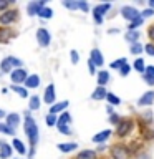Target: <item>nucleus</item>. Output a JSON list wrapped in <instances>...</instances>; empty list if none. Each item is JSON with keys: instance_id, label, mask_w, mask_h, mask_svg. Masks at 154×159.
<instances>
[{"instance_id": "20e7f679", "label": "nucleus", "mask_w": 154, "mask_h": 159, "mask_svg": "<svg viewBox=\"0 0 154 159\" xmlns=\"http://www.w3.org/2000/svg\"><path fill=\"white\" fill-rule=\"evenodd\" d=\"M17 10H7V12H3L2 15H0V23L2 25H8L17 20Z\"/></svg>"}, {"instance_id": "cd10ccee", "label": "nucleus", "mask_w": 154, "mask_h": 159, "mask_svg": "<svg viewBox=\"0 0 154 159\" xmlns=\"http://www.w3.org/2000/svg\"><path fill=\"white\" fill-rule=\"evenodd\" d=\"M38 106H40L38 96H32V99H30V108H32V109H38Z\"/></svg>"}, {"instance_id": "8fccbe9b", "label": "nucleus", "mask_w": 154, "mask_h": 159, "mask_svg": "<svg viewBox=\"0 0 154 159\" xmlns=\"http://www.w3.org/2000/svg\"><path fill=\"white\" fill-rule=\"evenodd\" d=\"M7 2H0V10H5V8H7Z\"/></svg>"}, {"instance_id": "09e8293b", "label": "nucleus", "mask_w": 154, "mask_h": 159, "mask_svg": "<svg viewBox=\"0 0 154 159\" xmlns=\"http://www.w3.org/2000/svg\"><path fill=\"white\" fill-rule=\"evenodd\" d=\"M119 121V116H118V114H113V116H111V123H118Z\"/></svg>"}, {"instance_id": "4be33fe9", "label": "nucleus", "mask_w": 154, "mask_h": 159, "mask_svg": "<svg viewBox=\"0 0 154 159\" xmlns=\"http://www.w3.org/2000/svg\"><path fill=\"white\" fill-rule=\"evenodd\" d=\"M10 154H12V149H10L8 144H2V148H0V157L2 159H7L10 157Z\"/></svg>"}, {"instance_id": "f3484780", "label": "nucleus", "mask_w": 154, "mask_h": 159, "mask_svg": "<svg viewBox=\"0 0 154 159\" xmlns=\"http://www.w3.org/2000/svg\"><path fill=\"white\" fill-rule=\"evenodd\" d=\"M109 136H111V131H109V129H104V131H101L99 134H96V136H93V141L94 143H103L104 139H108Z\"/></svg>"}, {"instance_id": "37998d69", "label": "nucleus", "mask_w": 154, "mask_h": 159, "mask_svg": "<svg viewBox=\"0 0 154 159\" xmlns=\"http://www.w3.org/2000/svg\"><path fill=\"white\" fill-rule=\"evenodd\" d=\"M144 80L147 84H154V76H144Z\"/></svg>"}, {"instance_id": "e433bc0d", "label": "nucleus", "mask_w": 154, "mask_h": 159, "mask_svg": "<svg viewBox=\"0 0 154 159\" xmlns=\"http://www.w3.org/2000/svg\"><path fill=\"white\" fill-rule=\"evenodd\" d=\"M63 5H65L66 8H71V10L78 8V2H63Z\"/></svg>"}, {"instance_id": "473e14b6", "label": "nucleus", "mask_w": 154, "mask_h": 159, "mask_svg": "<svg viewBox=\"0 0 154 159\" xmlns=\"http://www.w3.org/2000/svg\"><path fill=\"white\" fill-rule=\"evenodd\" d=\"M141 23H143V18H141V17L136 18V20H133L131 25H129V30H136V27H139Z\"/></svg>"}, {"instance_id": "1a4fd4ad", "label": "nucleus", "mask_w": 154, "mask_h": 159, "mask_svg": "<svg viewBox=\"0 0 154 159\" xmlns=\"http://www.w3.org/2000/svg\"><path fill=\"white\" fill-rule=\"evenodd\" d=\"M45 0H42V2H30L28 3V13L30 15H37L40 10H42L43 7H45Z\"/></svg>"}, {"instance_id": "f03ea898", "label": "nucleus", "mask_w": 154, "mask_h": 159, "mask_svg": "<svg viewBox=\"0 0 154 159\" xmlns=\"http://www.w3.org/2000/svg\"><path fill=\"white\" fill-rule=\"evenodd\" d=\"M111 156L113 159H128L129 157V151L126 146H121V144H116L111 149Z\"/></svg>"}, {"instance_id": "a211bd4d", "label": "nucleus", "mask_w": 154, "mask_h": 159, "mask_svg": "<svg viewBox=\"0 0 154 159\" xmlns=\"http://www.w3.org/2000/svg\"><path fill=\"white\" fill-rule=\"evenodd\" d=\"M76 159H96V152L86 149V151H81V152H79L78 156H76Z\"/></svg>"}, {"instance_id": "bb28decb", "label": "nucleus", "mask_w": 154, "mask_h": 159, "mask_svg": "<svg viewBox=\"0 0 154 159\" xmlns=\"http://www.w3.org/2000/svg\"><path fill=\"white\" fill-rule=\"evenodd\" d=\"M38 15H40V17H42V18H50V17H52V15H53V12H52V10H50V8H42V10H40V12H38Z\"/></svg>"}, {"instance_id": "f704fd0d", "label": "nucleus", "mask_w": 154, "mask_h": 159, "mask_svg": "<svg viewBox=\"0 0 154 159\" xmlns=\"http://www.w3.org/2000/svg\"><path fill=\"white\" fill-rule=\"evenodd\" d=\"M141 50H143L141 45H139V43H134L133 47H131V53H134V55H136V53H141Z\"/></svg>"}, {"instance_id": "393cba45", "label": "nucleus", "mask_w": 154, "mask_h": 159, "mask_svg": "<svg viewBox=\"0 0 154 159\" xmlns=\"http://www.w3.org/2000/svg\"><path fill=\"white\" fill-rule=\"evenodd\" d=\"M98 81H99V84H101V86H103L104 83H108V81H109V73H108V71H99V73H98Z\"/></svg>"}, {"instance_id": "a19ab883", "label": "nucleus", "mask_w": 154, "mask_h": 159, "mask_svg": "<svg viewBox=\"0 0 154 159\" xmlns=\"http://www.w3.org/2000/svg\"><path fill=\"white\" fill-rule=\"evenodd\" d=\"M154 13V10L152 8H147V10H144V12H143V17H151V15ZM141 17V18H143Z\"/></svg>"}, {"instance_id": "c9c22d12", "label": "nucleus", "mask_w": 154, "mask_h": 159, "mask_svg": "<svg viewBox=\"0 0 154 159\" xmlns=\"http://www.w3.org/2000/svg\"><path fill=\"white\" fill-rule=\"evenodd\" d=\"M13 89H15V91H17V93L20 94V96H23V98L27 96V89H25V88H18L17 84H15V86H13Z\"/></svg>"}, {"instance_id": "a18cd8bd", "label": "nucleus", "mask_w": 154, "mask_h": 159, "mask_svg": "<svg viewBox=\"0 0 154 159\" xmlns=\"http://www.w3.org/2000/svg\"><path fill=\"white\" fill-rule=\"evenodd\" d=\"M58 128H60V131H61L63 134H70V129L66 126H58Z\"/></svg>"}, {"instance_id": "4468645a", "label": "nucleus", "mask_w": 154, "mask_h": 159, "mask_svg": "<svg viewBox=\"0 0 154 159\" xmlns=\"http://www.w3.org/2000/svg\"><path fill=\"white\" fill-rule=\"evenodd\" d=\"M25 84H27V88H37L40 84V78L37 75H32V76H27L25 80Z\"/></svg>"}, {"instance_id": "7c9ffc66", "label": "nucleus", "mask_w": 154, "mask_h": 159, "mask_svg": "<svg viewBox=\"0 0 154 159\" xmlns=\"http://www.w3.org/2000/svg\"><path fill=\"white\" fill-rule=\"evenodd\" d=\"M57 121H58V118L55 116V114H48V116H47V124H48V126L57 124Z\"/></svg>"}, {"instance_id": "c03bdc74", "label": "nucleus", "mask_w": 154, "mask_h": 159, "mask_svg": "<svg viewBox=\"0 0 154 159\" xmlns=\"http://www.w3.org/2000/svg\"><path fill=\"white\" fill-rule=\"evenodd\" d=\"M71 60H73V63H76V61H78V53L75 52V50L71 52Z\"/></svg>"}, {"instance_id": "c756f323", "label": "nucleus", "mask_w": 154, "mask_h": 159, "mask_svg": "<svg viewBox=\"0 0 154 159\" xmlns=\"http://www.w3.org/2000/svg\"><path fill=\"white\" fill-rule=\"evenodd\" d=\"M123 65H126V60H124V58H119V60H116V61L111 63V68H121Z\"/></svg>"}, {"instance_id": "6ab92c4d", "label": "nucleus", "mask_w": 154, "mask_h": 159, "mask_svg": "<svg viewBox=\"0 0 154 159\" xmlns=\"http://www.w3.org/2000/svg\"><path fill=\"white\" fill-rule=\"evenodd\" d=\"M106 94H108L106 89H104L103 86H99V88L94 89V93H93V99H103V98H106Z\"/></svg>"}, {"instance_id": "2f4dec72", "label": "nucleus", "mask_w": 154, "mask_h": 159, "mask_svg": "<svg viewBox=\"0 0 154 159\" xmlns=\"http://www.w3.org/2000/svg\"><path fill=\"white\" fill-rule=\"evenodd\" d=\"M0 133H3V134H13V129L8 128L7 124H0Z\"/></svg>"}, {"instance_id": "6e6552de", "label": "nucleus", "mask_w": 154, "mask_h": 159, "mask_svg": "<svg viewBox=\"0 0 154 159\" xmlns=\"http://www.w3.org/2000/svg\"><path fill=\"white\" fill-rule=\"evenodd\" d=\"M131 129H133V121H131V119H123V123L118 124V134H119V136L128 134Z\"/></svg>"}, {"instance_id": "b1692460", "label": "nucleus", "mask_w": 154, "mask_h": 159, "mask_svg": "<svg viewBox=\"0 0 154 159\" xmlns=\"http://www.w3.org/2000/svg\"><path fill=\"white\" fill-rule=\"evenodd\" d=\"M70 119H71V116H70V113H63L61 116L58 118V121H57V126H65L66 123H70Z\"/></svg>"}, {"instance_id": "5701e85b", "label": "nucleus", "mask_w": 154, "mask_h": 159, "mask_svg": "<svg viewBox=\"0 0 154 159\" xmlns=\"http://www.w3.org/2000/svg\"><path fill=\"white\" fill-rule=\"evenodd\" d=\"M138 38H139V32H136V30H129V32L126 33V40L131 42V43L138 42Z\"/></svg>"}, {"instance_id": "3c124183", "label": "nucleus", "mask_w": 154, "mask_h": 159, "mask_svg": "<svg viewBox=\"0 0 154 159\" xmlns=\"http://www.w3.org/2000/svg\"><path fill=\"white\" fill-rule=\"evenodd\" d=\"M149 5H151V7H154V0H151V2H149Z\"/></svg>"}, {"instance_id": "39448f33", "label": "nucleus", "mask_w": 154, "mask_h": 159, "mask_svg": "<svg viewBox=\"0 0 154 159\" xmlns=\"http://www.w3.org/2000/svg\"><path fill=\"white\" fill-rule=\"evenodd\" d=\"M109 8H111V5H109V3H103V5L94 7V20H96L98 23H101L103 22V13H106Z\"/></svg>"}, {"instance_id": "de8ad7c7", "label": "nucleus", "mask_w": 154, "mask_h": 159, "mask_svg": "<svg viewBox=\"0 0 154 159\" xmlns=\"http://www.w3.org/2000/svg\"><path fill=\"white\" fill-rule=\"evenodd\" d=\"M88 66H89V73H91V75H94V65H93L91 61H89V63H88Z\"/></svg>"}, {"instance_id": "9b49d317", "label": "nucleus", "mask_w": 154, "mask_h": 159, "mask_svg": "<svg viewBox=\"0 0 154 159\" xmlns=\"http://www.w3.org/2000/svg\"><path fill=\"white\" fill-rule=\"evenodd\" d=\"M7 123H8L7 126L13 129L15 126H18V123H20V116H18L17 113H10L8 116H7Z\"/></svg>"}, {"instance_id": "58836bf2", "label": "nucleus", "mask_w": 154, "mask_h": 159, "mask_svg": "<svg viewBox=\"0 0 154 159\" xmlns=\"http://www.w3.org/2000/svg\"><path fill=\"white\" fill-rule=\"evenodd\" d=\"M146 70V76H154V66H147Z\"/></svg>"}, {"instance_id": "c85d7f7f", "label": "nucleus", "mask_w": 154, "mask_h": 159, "mask_svg": "<svg viewBox=\"0 0 154 159\" xmlns=\"http://www.w3.org/2000/svg\"><path fill=\"white\" fill-rule=\"evenodd\" d=\"M134 68H136L138 71H144V61H143V58H138L136 61H134Z\"/></svg>"}, {"instance_id": "7ed1b4c3", "label": "nucleus", "mask_w": 154, "mask_h": 159, "mask_svg": "<svg viewBox=\"0 0 154 159\" xmlns=\"http://www.w3.org/2000/svg\"><path fill=\"white\" fill-rule=\"evenodd\" d=\"M20 65H22V61H20V60L13 58V57H8V58H5L3 61H2V65H0V70H2L3 73H7V71H10L13 66H20Z\"/></svg>"}, {"instance_id": "9d476101", "label": "nucleus", "mask_w": 154, "mask_h": 159, "mask_svg": "<svg viewBox=\"0 0 154 159\" xmlns=\"http://www.w3.org/2000/svg\"><path fill=\"white\" fill-rule=\"evenodd\" d=\"M27 80V73H25V70L22 68H18V70H15V71H12V81L13 83H22Z\"/></svg>"}, {"instance_id": "2eb2a0df", "label": "nucleus", "mask_w": 154, "mask_h": 159, "mask_svg": "<svg viewBox=\"0 0 154 159\" xmlns=\"http://www.w3.org/2000/svg\"><path fill=\"white\" fill-rule=\"evenodd\" d=\"M53 99H55V86L48 84L47 91H45V103H53Z\"/></svg>"}, {"instance_id": "aec40b11", "label": "nucleus", "mask_w": 154, "mask_h": 159, "mask_svg": "<svg viewBox=\"0 0 154 159\" xmlns=\"http://www.w3.org/2000/svg\"><path fill=\"white\" fill-rule=\"evenodd\" d=\"M58 149L61 152H68V151H73V149H76V143H63V144H60Z\"/></svg>"}, {"instance_id": "f257e3e1", "label": "nucleus", "mask_w": 154, "mask_h": 159, "mask_svg": "<svg viewBox=\"0 0 154 159\" xmlns=\"http://www.w3.org/2000/svg\"><path fill=\"white\" fill-rule=\"evenodd\" d=\"M25 133H27L30 143L37 144V141H38V128H37V123H35V119L32 116H27V119H25Z\"/></svg>"}, {"instance_id": "603ef678", "label": "nucleus", "mask_w": 154, "mask_h": 159, "mask_svg": "<svg viewBox=\"0 0 154 159\" xmlns=\"http://www.w3.org/2000/svg\"><path fill=\"white\" fill-rule=\"evenodd\" d=\"M3 116V111H0V118H2Z\"/></svg>"}, {"instance_id": "72a5a7b5", "label": "nucleus", "mask_w": 154, "mask_h": 159, "mask_svg": "<svg viewBox=\"0 0 154 159\" xmlns=\"http://www.w3.org/2000/svg\"><path fill=\"white\" fill-rule=\"evenodd\" d=\"M106 98H108V101H109V103H113V104H119V98H118V96H114V94L108 93V94H106Z\"/></svg>"}, {"instance_id": "423d86ee", "label": "nucleus", "mask_w": 154, "mask_h": 159, "mask_svg": "<svg viewBox=\"0 0 154 159\" xmlns=\"http://www.w3.org/2000/svg\"><path fill=\"white\" fill-rule=\"evenodd\" d=\"M121 13H123V17L124 18H128V20H136V18H139L141 15H139V12L136 8H133V7H123V10H121Z\"/></svg>"}, {"instance_id": "4c0bfd02", "label": "nucleus", "mask_w": 154, "mask_h": 159, "mask_svg": "<svg viewBox=\"0 0 154 159\" xmlns=\"http://www.w3.org/2000/svg\"><path fill=\"white\" fill-rule=\"evenodd\" d=\"M129 70H131V68H129V66H128V65H123V66H121V68H119V73H121V75H123V76H126V75L129 73Z\"/></svg>"}, {"instance_id": "a878e982", "label": "nucleus", "mask_w": 154, "mask_h": 159, "mask_svg": "<svg viewBox=\"0 0 154 159\" xmlns=\"http://www.w3.org/2000/svg\"><path fill=\"white\" fill-rule=\"evenodd\" d=\"M13 146H15V149H17L20 154H25V148H23V144H22L20 139H13Z\"/></svg>"}, {"instance_id": "0eeeda50", "label": "nucleus", "mask_w": 154, "mask_h": 159, "mask_svg": "<svg viewBox=\"0 0 154 159\" xmlns=\"http://www.w3.org/2000/svg\"><path fill=\"white\" fill-rule=\"evenodd\" d=\"M37 40H38V43L42 45V47H48V43H50V33H48V30L40 28L38 32H37Z\"/></svg>"}, {"instance_id": "ea45409f", "label": "nucleus", "mask_w": 154, "mask_h": 159, "mask_svg": "<svg viewBox=\"0 0 154 159\" xmlns=\"http://www.w3.org/2000/svg\"><path fill=\"white\" fill-rule=\"evenodd\" d=\"M146 52L154 57V45H149V43H147V45H146Z\"/></svg>"}, {"instance_id": "dca6fc26", "label": "nucleus", "mask_w": 154, "mask_h": 159, "mask_svg": "<svg viewBox=\"0 0 154 159\" xmlns=\"http://www.w3.org/2000/svg\"><path fill=\"white\" fill-rule=\"evenodd\" d=\"M12 37H13V32H12V30H8V28H0V42L7 43Z\"/></svg>"}, {"instance_id": "412c9836", "label": "nucleus", "mask_w": 154, "mask_h": 159, "mask_svg": "<svg viewBox=\"0 0 154 159\" xmlns=\"http://www.w3.org/2000/svg\"><path fill=\"white\" fill-rule=\"evenodd\" d=\"M68 106V101H61V103H57L55 106H52V109H50V114H57L58 111H61V109H65Z\"/></svg>"}, {"instance_id": "79ce46f5", "label": "nucleus", "mask_w": 154, "mask_h": 159, "mask_svg": "<svg viewBox=\"0 0 154 159\" xmlns=\"http://www.w3.org/2000/svg\"><path fill=\"white\" fill-rule=\"evenodd\" d=\"M78 8H81V10H88V3H86V2H78Z\"/></svg>"}, {"instance_id": "f8f14e48", "label": "nucleus", "mask_w": 154, "mask_h": 159, "mask_svg": "<svg viewBox=\"0 0 154 159\" xmlns=\"http://www.w3.org/2000/svg\"><path fill=\"white\" fill-rule=\"evenodd\" d=\"M154 101V91H149V93H146L144 96L139 99V106H147V104H151Z\"/></svg>"}, {"instance_id": "49530a36", "label": "nucleus", "mask_w": 154, "mask_h": 159, "mask_svg": "<svg viewBox=\"0 0 154 159\" xmlns=\"http://www.w3.org/2000/svg\"><path fill=\"white\" fill-rule=\"evenodd\" d=\"M147 35H149V38H151V40H154V25H152L151 28H149V32H147Z\"/></svg>"}, {"instance_id": "ddd939ff", "label": "nucleus", "mask_w": 154, "mask_h": 159, "mask_svg": "<svg viewBox=\"0 0 154 159\" xmlns=\"http://www.w3.org/2000/svg\"><path fill=\"white\" fill-rule=\"evenodd\" d=\"M93 65H98V66H101L103 65V57L101 53H99V50H93L91 52V60H89Z\"/></svg>"}]
</instances>
